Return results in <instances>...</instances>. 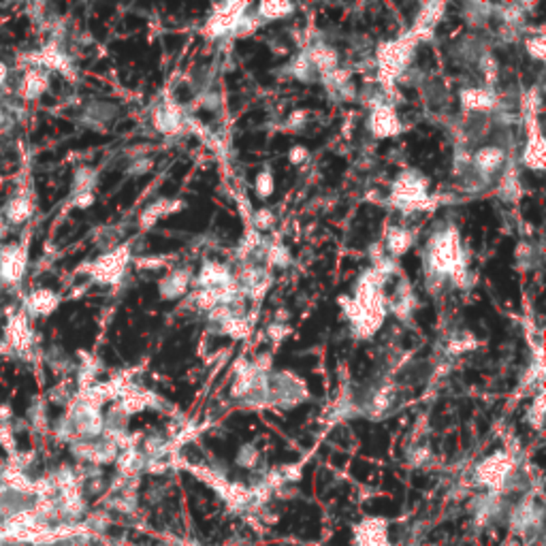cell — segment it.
Instances as JSON below:
<instances>
[{"label": "cell", "mask_w": 546, "mask_h": 546, "mask_svg": "<svg viewBox=\"0 0 546 546\" xmlns=\"http://www.w3.org/2000/svg\"><path fill=\"white\" fill-rule=\"evenodd\" d=\"M128 258H130V252L128 248H120L112 254H107L103 258H98L94 267H92V275L103 282V284H116L120 277H122V271L128 263Z\"/></svg>", "instance_id": "277c9868"}, {"label": "cell", "mask_w": 546, "mask_h": 546, "mask_svg": "<svg viewBox=\"0 0 546 546\" xmlns=\"http://www.w3.org/2000/svg\"><path fill=\"white\" fill-rule=\"evenodd\" d=\"M308 154H310L308 149L301 147V145H297V147H293V149H291L288 158H291V162H293V165H301L303 160H308Z\"/></svg>", "instance_id": "4316f807"}, {"label": "cell", "mask_w": 546, "mask_h": 546, "mask_svg": "<svg viewBox=\"0 0 546 546\" xmlns=\"http://www.w3.org/2000/svg\"><path fill=\"white\" fill-rule=\"evenodd\" d=\"M412 246V233L406 229H390L386 235V250L390 256H401Z\"/></svg>", "instance_id": "2e32d148"}, {"label": "cell", "mask_w": 546, "mask_h": 546, "mask_svg": "<svg viewBox=\"0 0 546 546\" xmlns=\"http://www.w3.org/2000/svg\"><path fill=\"white\" fill-rule=\"evenodd\" d=\"M254 231H265L273 224V213L269 209H258L254 213Z\"/></svg>", "instance_id": "cb8c5ba5"}, {"label": "cell", "mask_w": 546, "mask_h": 546, "mask_svg": "<svg viewBox=\"0 0 546 546\" xmlns=\"http://www.w3.org/2000/svg\"><path fill=\"white\" fill-rule=\"evenodd\" d=\"M151 167V160H139V162H135L133 167H130V173H137V176H141V173H147V169Z\"/></svg>", "instance_id": "f546056e"}, {"label": "cell", "mask_w": 546, "mask_h": 546, "mask_svg": "<svg viewBox=\"0 0 546 546\" xmlns=\"http://www.w3.org/2000/svg\"><path fill=\"white\" fill-rule=\"evenodd\" d=\"M527 50H529V54H532L536 60H542V58H544V39H542V34L532 36V39L527 41Z\"/></svg>", "instance_id": "484cf974"}, {"label": "cell", "mask_w": 546, "mask_h": 546, "mask_svg": "<svg viewBox=\"0 0 546 546\" xmlns=\"http://www.w3.org/2000/svg\"><path fill=\"white\" fill-rule=\"evenodd\" d=\"M427 178H423L419 171H403L397 182L392 184V203L406 211L427 209L431 203L427 196Z\"/></svg>", "instance_id": "6da1fadb"}, {"label": "cell", "mask_w": 546, "mask_h": 546, "mask_svg": "<svg viewBox=\"0 0 546 546\" xmlns=\"http://www.w3.org/2000/svg\"><path fill=\"white\" fill-rule=\"evenodd\" d=\"M24 96L26 98H34V96H39L43 90H45V77H43L41 73H36V71H32L28 77H26V81H24Z\"/></svg>", "instance_id": "7402d4cb"}, {"label": "cell", "mask_w": 546, "mask_h": 546, "mask_svg": "<svg viewBox=\"0 0 546 546\" xmlns=\"http://www.w3.org/2000/svg\"><path fill=\"white\" fill-rule=\"evenodd\" d=\"M24 267H26V256L19 248H9L0 256V273H3L7 282L19 280L21 273H24Z\"/></svg>", "instance_id": "7c38bea8"}, {"label": "cell", "mask_w": 546, "mask_h": 546, "mask_svg": "<svg viewBox=\"0 0 546 546\" xmlns=\"http://www.w3.org/2000/svg\"><path fill=\"white\" fill-rule=\"evenodd\" d=\"M256 194L260 196V199H267V196L273 192V188H275V180H273V173L269 171V169H263L256 176Z\"/></svg>", "instance_id": "44dd1931"}, {"label": "cell", "mask_w": 546, "mask_h": 546, "mask_svg": "<svg viewBox=\"0 0 546 546\" xmlns=\"http://www.w3.org/2000/svg\"><path fill=\"white\" fill-rule=\"evenodd\" d=\"M56 305H58V297L52 291H36L28 299V310L34 314H50L56 310Z\"/></svg>", "instance_id": "e0dca14e"}, {"label": "cell", "mask_w": 546, "mask_h": 546, "mask_svg": "<svg viewBox=\"0 0 546 546\" xmlns=\"http://www.w3.org/2000/svg\"><path fill=\"white\" fill-rule=\"evenodd\" d=\"M92 201H94L92 192H79V194H77V199H75L77 207H90V205H92Z\"/></svg>", "instance_id": "83f0119b"}, {"label": "cell", "mask_w": 546, "mask_h": 546, "mask_svg": "<svg viewBox=\"0 0 546 546\" xmlns=\"http://www.w3.org/2000/svg\"><path fill=\"white\" fill-rule=\"evenodd\" d=\"M154 124L160 133H180V128L184 124V116H182V109L173 103H167V105H160L154 114Z\"/></svg>", "instance_id": "30bf717a"}, {"label": "cell", "mask_w": 546, "mask_h": 546, "mask_svg": "<svg viewBox=\"0 0 546 546\" xmlns=\"http://www.w3.org/2000/svg\"><path fill=\"white\" fill-rule=\"evenodd\" d=\"M414 45H417V41L412 39V34L403 36V39H397V41H390L386 45L380 48L378 52V67H380V77L390 83L392 79H397L406 67L410 64L412 56H414Z\"/></svg>", "instance_id": "7a4b0ae2"}, {"label": "cell", "mask_w": 546, "mask_h": 546, "mask_svg": "<svg viewBox=\"0 0 546 546\" xmlns=\"http://www.w3.org/2000/svg\"><path fill=\"white\" fill-rule=\"evenodd\" d=\"M30 201L26 199V196H19V199H15L9 207H7V218L11 222H24L26 218L30 216Z\"/></svg>", "instance_id": "ffe728a7"}, {"label": "cell", "mask_w": 546, "mask_h": 546, "mask_svg": "<svg viewBox=\"0 0 546 546\" xmlns=\"http://www.w3.org/2000/svg\"><path fill=\"white\" fill-rule=\"evenodd\" d=\"M510 470H512V459L504 452L499 454H493L489 456L487 461L478 468L476 476L480 483H485L489 487H499L506 483V478L510 476Z\"/></svg>", "instance_id": "5b68a950"}, {"label": "cell", "mask_w": 546, "mask_h": 546, "mask_svg": "<svg viewBox=\"0 0 546 546\" xmlns=\"http://www.w3.org/2000/svg\"><path fill=\"white\" fill-rule=\"evenodd\" d=\"M269 263L275 265V267H286L291 263V256H288L286 248H284V246H273L269 250Z\"/></svg>", "instance_id": "603a6c76"}, {"label": "cell", "mask_w": 546, "mask_h": 546, "mask_svg": "<svg viewBox=\"0 0 546 546\" xmlns=\"http://www.w3.org/2000/svg\"><path fill=\"white\" fill-rule=\"evenodd\" d=\"M506 162V151L495 145L480 147L474 154V169L478 176H491V173L499 171Z\"/></svg>", "instance_id": "ba28073f"}, {"label": "cell", "mask_w": 546, "mask_h": 546, "mask_svg": "<svg viewBox=\"0 0 546 546\" xmlns=\"http://www.w3.org/2000/svg\"><path fill=\"white\" fill-rule=\"evenodd\" d=\"M463 107L474 109V112H487L497 105V96L487 88H465L461 92Z\"/></svg>", "instance_id": "4fadbf2b"}, {"label": "cell", "mask_w": 546, "mask_h": 546, "mask_svg": "<svg viewBox=\"0 0 546 546\" xmlns=\"http://www.w3.org/2000/svg\"><path fill=\"white\" fill-rule=\"evenodd\" d=\"M523 162H525V167H529L534 171H542L544 169V143H542V137L538 133V128L532 130V137L527 139V147H525V154H523Z\"/></svg>", "instance_id": "9a60e30c"}, {"label": "cell", "mask_w": 546, "mask_h": 546, "mask_svg": "<svg viewBox=\"0 0 546 546\" xmlns=\"http://www.w3.org/2000/svg\"><path fill=\"white\" fill-rule=\"evenodd\" d=\"M178 209H182V203H173V201H169V199H160V201H156V203H151L145 211H143V216H141V229H149V227H154L160 218H165V216H169V213H173V211H178Z\"/></svg>", "instance_id": "5bb4252c"}, {"label": "cell", "mask_w": 546, "mask_h": 546, "mask_svg": "<svg viewBox=\"0 0 546 546\" xmlns=\"http://www.w3.org/2000/svg\"><path fill=\"white\" fill-rule=\"evenodd\" d=\"M301 118H308V114H305V112H297L295 116H291V122H288V126H291V128H297V126H301V124L305 122V120H301Z\"/></svg>", "instance_id": "4dcf8cb0"}, {"label": "cell", "mask_w": 546, "mask_h": 546, "mask_svg": "<svg viewBox=\"0 0 546 546\" xmlns=\"http://www.w3.org/2000/svg\"><path fill=\"white\" fill-rule=\"evenodd\" d=\"M286 333H288V326H280V322H275L273 326H269V335L273 339H282Z\"/></svg>", "instance_id": "f1b7e54d"}, {"label": "cell", "mask_w": 546, "mask_h": 546, "mask_svg": "<svg viewBox=\"0 0 546 546\" xmlns=\"http://www.w3.org/2000/svg\"><path fill=\"white\" fill-rule=\"evenodd\" d=\"M295 11V7L291 3H282V0H269V3H260L256 13L258 17L265 19H282Z\"/></svg>", "instance_id": "ac0fdd59"}, {"label": "cell", "mask_w": 546, "mask_h": 546, "mask_svg": "<svg viewBox=\"0 0 546 546\" xmlns=\"http://www.w3.org/2000/svg\"><path fill=\"white\" fill-rule=\"evenodd\" d=\"M305 58H308V62L312 64V69L320 71L322 75H329L333 71H337V52L333 48H329L326 43H316V45L310 48V52L305 54Z\"/></svg>", "instance_id": "9c48e42d"}, {"label": "cell", "mask_w": 546, "mask_h": 546, "mask_svg": "<svg viewBox=\"0 0 546 546\" xmlns=\"http://www.w3.org/2000/svg\"><path fill=\"white\" fill-rule=\"evenodd\" d=\"M497 192H499V196L504 201H516L518 199L521 184H518V178H516V173H514L512 167L504 173V178H501V182L497 186Z\"/></svg>", "instance_id": "d6986e66"}, {"label": "cell", "mask_w": 546, "mask_h": 546, "mask_svg": "<svg viewBox=\"0 0 546 546\" xmlns=\"http://www.w3.org/2000/svg\"><path fill=\"white\" fill-rule=\"evenodd\" d=\"M199 286L201 291H227L231 284L235 282L229 267L213 263V260H207V263L201 267L199 271Z\"/></svg>", "instance_id": "52a82bcc"}, {"label": "cell", "mask_w": 546, "mask_h": 546, "mask_svg": "<svg viewBox=\"0 0 546 546\" xmlns=\"http://www.w3.org/2000/svg\"><path fill=\"white\" fill-rule=\"evenodd\" d=\"M248 3H227V5H218L211 19L207 21V36L216 39V36H224V34H233L237 21L242 19V15L246 13Z\"/></svg>", "instance_id": "3957f363"}, {"label": "cell", "mask_w": 546, "mask_h": 546, "mask_svg": "<svg viewBox=\"0 0 546 546\" xmlns=\"http://www.w3.org/2000/svg\"><path fill=\"white\" fill-rule=\"evenodd\" d=\"M256 456H258L256 448L248 444V446L242 448V452L237 454V463H239V465H244V468H252L254 461H256Z\"/></svg>", "instance_id": "d4e9b609"}, {"label": "cell", "mask_w": 546, "mask_h": 546, "mask_svg": "<svg viewBox=\"0 0 546 546\" xmlns=\"http://www.w3.org/2000/svg\"><path fill=\"white\" fill-rule=\"evenodd\" d=\"M369 130H371V135L378 139L395 137L401 130V122L397 114L392 112L390 105H380V107H374V112L369 116Z\"/></svg>", "instance_id": "8992f818"}, {"label": "cell", "mask_w": 546, "mask_h": 546, "mask_svg": "<svg viewBox=\"0 0 546 546\" xmlns=\"http://www.w3.org/2000/svg\"><path fill=\"white\" fill-rule=\"evenodd\" d=\"M188 284H190V273L186 269L173 271L160 280V297L162 299H180L188 293Z\"/></svg>", "instance_id": "8fae6325"}]
</instances>
